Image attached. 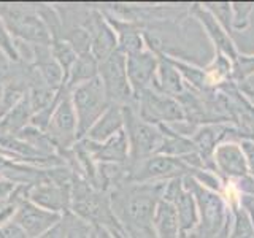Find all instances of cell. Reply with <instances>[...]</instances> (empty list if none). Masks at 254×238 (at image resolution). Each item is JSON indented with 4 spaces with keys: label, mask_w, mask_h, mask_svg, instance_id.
I'll return each mask as SVG.
<instances>
[{
    "label": "cell",
    "mask_w": 254,
    "mask_h": 238,
    "mask_svg": "<svg viewBox=\"0 0 254 238\" xmlns=\"http://www.w3.org/2000/svg\"><path fill=\"white\" fill-rule=\"evenodd\" d=\"M64 238H94V226L75 216L73 213H65L62 218Z\"/></svg>",
    "instance_id": "23"
},
{
    "label": "cell",
    "mask_w": 254,
    "mask_h": 238,
    "mask_svg": "<svg viewBox=\"0 0 254 238\" xmlns=\"http://www.w3.org/2000/svg\"><path fill=\"white\" fill-rule=\"evenodd\" d=\"M213 164L221 181H237L250 177L248 164L238 141H222L213 153Z\"/></svg>",
    "instance_id": "13"
},
{
    "label": "cell",
    "mask_w": 254,
    "mask_h": 238,
    "mask_svg": "<svg viewBox=\"0 0 254 238\" xmlns=\"http://www.w3.org/2000/svg\"><path fill=\"white\" fill-rule=\"evenodd\" d=\"M153 224L157 238H183L178 213L175 210V206L164 198H161L156 208Z\"/></svg>",
    "instance_id": "22"
},
{
    "label": "cell",
    "mask_w": 254,
    "mask_h": 238,
    "mask_svg": "<svg viewBox=\"0 0 254 238\" xmlns=\"http://www.w3.org/2000/svg\"><path fill=\"white\" fill-rule=\"evenodd\" d=\"M64 214L40 208V206L29 202L27 198H24V200L19 202L11 221L29 238H42L51 229L58 226Z\"/></svg>",
    "instance_id": "10"
},
{
    "label": "cell",
    "mask_w": 254,
    "mask_h": 238,
    "mask_svg": "<svg viewBox=\"0 0 254 238\" xmlns=\"http://www.w3.org/2000/svg\"><path fill=\"white\" fill-rule=\"evenodd\" d=\"M86 29L91 34V54L97 62L107 59L118 50V40L115 30L108 24L105 14L92 8L86 21Z\"/></svg>",
    "instance_id": "14"
},
{
    "label": "cell",
    "mask_w": 254,
    "mask_h": 238,
    "mask_svg": "<svg viewBox=\"0 0 254 238\" xmlns=\"http://www.w3.org/2000/svg\"><path fill=\"white\" fill-rule=\"evenodd\" d=\"M167 181L127 182L110 192L111 210L126 238H157L154 214Z\"/></svg>",
    "instance_id": "1"
},
{
    "label": "cell",
    "mask_w": 254,
    "mask_h": 238,
    "mask_svg": "<svg viewBox=\"0 0 254 238\" xmlns=\"http://www.w3.org/2000/svg\"><path fill=\"white\" fill-rule=\"evenodd\" d=\"M203 6L230 34V30H232V10H230V3H203Z\"/></svg>",
    "instance_id": "28"
},
{
    "label": "cell",
    "mask_w": 254,
    "mask_h": 238,
    "mask_svg": "<svg viewBox=\"0 0 254 238\" xmlns=\"http://www.w3.org/2000/svg\"><path fill=\"white\" fill-rule=\"evenodd\" d=\"M50 50H51V53L54 56V59L58 60L61 68L64 70V75H65V78H67L70 67L73 65V62L78 58L76 51L64 38H53L51 45H50Z\"/></svg>",
    "instance_id": "24"
},
{
    "label": "cell",
    "mask_w": 254,
    "mask_h": 238,
    "mask_svg": "<svg viewBox=\"0 0 254 238\" xmlns=\"http://www.w3.org/2000/svg\"><path fill=\"white\" fill-rule=\"evenodd\" d=\"M238 143H240V148H242L243 156L246 159V164H248L250 177L254 178V138H242Z\"/></svg>",
    "instance_id": "29"
},
{
    "label": "cell",
    "mask_w": 254,
    "mask_h": 238,
    "mask_svg": "<svg viewBox=\"0 0 254 238\" xmlns=\"http://www.w3.org/2000/svg\"><path fill=\"white\" fill-rule=\"evenodd\" d=\"M254 75V54H238L232 62V81L237 86H243Z\"/></svg>",
    "instance_id": "25"
},
{
    "label": "cell",
    "mask_w": 254,
    "mask_h": 238,
    "mask_svg": "<svg viewBox=\"0 0 254 238\" xmlns=\"http://www.w3.org/2000/svg\"><path fill=\"white\" fill-rule=\"evenodd\" d=\"M183 182L194 195L198 210L197 227L183 238H216L226 229L232 227V211L221 192L202 186L192 177H185Z\"/></svg>",
    "instance_id": "2"
},
{
    "label": "cell",
    "mask_w": 254,
    "mask_h": 238,
    "mask_svg": "<svg viewBox=\"0 0 254 238\" xmlns=\"http://www.w3.org/2000/svg\"><path fill=\"white\" fill-rule=\"evenodd\" d=\"M32 51H34L32 68L40 75L48 87L58 92L65 83V75L58 60L54 59L50 46H32Z\"/></svg>",
    "instance_id": "18"
},
{
    "label": "cell",
    "mask_w": 254,
    "mask_h": 238,
    "mask_svg": "<svg viewBox=\"0 0 254 238\" xmlns=\"http://www.w3.org/2000/svg\"><path fill=\"white\" fill-rule=\"evenodd\" d=\"M162 198L170 202L178 213L181 235H189L198 224V210L194 195L186 189L183 178H175L167 181Z\"/></svg>",
    "instance_id": "11"
},
{
    "label": "cell",
    "mask_w": 254,
    "mask_h": 238,
    "mask_svg": "<svg viewBox=\"0 0 254 238\" xmlns=\"http://www.w3.org/2000/svg\"><path fill=\"white\" fill-rule=\"evenodd\" d=\"M124 132L129 141V162H138L157 153L164 133L157 125L143 121L137 111V103L123 107Z\"/></svg>",
    "instance_id": "5"
},
{
    "label": "cell",
    "mask_w": 254,
    "mask_h": 238,
    "mask_svg": "<svg viewBox=\"0 0 254 238\" xmlns=\"http://www.w3.org/2000/svg\"><path fill=\"white\" fill-rule=\"evenodd\" d=\"M0 19L10 34L30 46H50L51 35L38 10L32 5H0Z\"/></svg>",
    "instance_id": "3"
},
{
    "label": "cell",
    "mask_w": 254,
    "mask_h": 238,
    "mask_svg": "<svg viewBox=\"0 0 254 238\" xmlns=\"http://www.w3.org/2000/svg\"><path fill=\"white\" fill-rule=\"evenodd\" d=\"M87 151L91 153L92 159L97 164H127L129 162V141H127L126 132L121 130L113 135L111 138L102 143H92L87 140H81Z\"/></svg>",
    "instance_id": "17"
},
{
    "label": "cell",
    "mask_w": 254,
    "mask_h": 238,
    "mask_svg": "<svg viewBox=\"0 0 254 238\" xmlns=\"http://www.w3.org/2000/svg\"><path fill=\"white\" fill-rule=\"evenodd\" d=\"M126 67L133 99H137L141 92L153 87L157 75L159 58L151 50L145 48L141 51L127 54Z\"/></svg>",
    "instance_id": "12"
},
{
    "label": "cell",
    "mask_w": 254,
    "mask_h": 238,
    "mask_svg": "<svg viewBox=\"0 0 254 238\" xmlns=\"http://www.w3.org/2000/svg\"><path fill=\"white\" fill-rule=\"evenodd\" d=\"M102 13L105 14V18L108 21V24L111 26V29L115 30L116 34V40H118V50L127 54L137 53L145 50V38H143V29L140 24L119 18L115 13H108L105 10H102Z\"/></svg>",
    "instance_id": "16"
},
{
    "label": "cell",
    "mask_w": 254,
    "mask_h": 238,
    "mask_svg": "<svg viewBox=\"0 0 254 238\" xmlns=\"http://www.w3.org/2000/svg\"><path fill=\"white\" fill-rule=\"evenodd\" d=\"M0 238H29V237L13 221H10L0 227Z\"/></svg>",
    "instance_id": "30"
},
{
    "label": "cell",
    "mask_w": 254,
    "mask_h": 238,
    "mask_svg": "<svg viewBox=\"0 0 254 238\" xmlns=\"http://www.w3.org/2000/svg\"><path fill=\"white\" fill-rule=\"evenodd\" d=\"M124 130V113L123 107L119 105H110L107 111L100 116V119L95 122L89 132L86 133L83 140L92 141V143H102L111 138L113 135Z\"/></svg>",
    "instance_id": "19"
},
{
    "label": "cell",
    "mask_w": 254,
    "mask_h": 238,
    "mask_svg": "<svg viewBox=\"0 0 254 238\" xmlns=\"http://www.w3.org/2000/svg\"><path fill=\"white\" fill-rule=\"evenodd\" d=\"M0 51H2L6 59L13 63H21V54L18 46H16L14 37L10 34V30L6 29L5 22L0 19Z\"/></svg>",
    "instance_id": "26"
},
{
    "label": "cell",
    "mask_w": 254,
    "mask_h": 238,
    "mask_svg": "<svg viewBox=\"0 0 254 238\" xmlns=\"http://www.w3.org/2000/svg\"><path fill=\"white\" fill-rule=\"evenodd\" d=\"M45 133L51 140L59 156L73 148V145L78 141V122L75 108L70 99V92L64 86L56 95V107Z\"/></svg>",
    "instance_id": "7"
},
{
    "label": "cell",
    "mask_w": 254,
    "mask_h": 238,
    "mask_svg": "<svg viewBox=\"0 0 254 238\" xmlns=\"http://www.w3.org/2000/svg\"><path fill=\"white\" fill-rule=\"evenodd\" d=\"M232 10V30H246L251 26L254 3H230Z\"/></svg>",
    "instance_id": "27"
},
{
    "label": "cell",
    "mask_w": 254,
    "mask_h": 238,
    "mask_svg": "<svg viewBox=\"0 0 254 238\" xmlns=\"http://www.w3.org/2000/svg\"><path fill=\"white\" fill-rule=\"evenodd\" d=\"M205 170H195L180 157L153 154L138 162H127V182H159L175 178H197Z\"/></svg>",
    "instance_id": "4"
},
{
    "label": "cell",
    "mask_w": 254,
    "mask_h": 238,
    "mask_svg": "<svg viewBox=\"0 0 254 238\" xmlns=\"http://www.w3.org/2000/svg\"><path fill=\"white\" fill-rule=\"evenodd\" d=\"M137 111L143 121L154 125H170L175 122L186 121L185 111L177 99L165 95L156 89H146L137 99Z\"/></svg>",
    "instance_id": "9"
},
{
    "label": "cell",
    "mask_w": 254,
    "mask_h": 238,
    "mask_svg": "<svg viewBox=\"0 0 254 238\" xmlns=\"http://www.w3.org/2000/svg\"><path fill=\"white\" fill-rule=\"evenodd\" d=\"M189 14L194 16V18L202 24V27L205 29L206 35L210 37L214 48H216V53L226 56L230 62H234L237 59V56L240 53L237 51V46L234 43L232 37H230L229 32L221 26L219 21L200 3L190 5L189 6Z\"/></svg>",
    "instance_id": "15"
},
{
    "label": "cell",
    "mask_w": 254,
    "mask_h": 238,
    "mask_svg": "<svg viewBox=\"0 0 254 238\" xmlns=\"http://www.w3.org/2000/svg\"><path fill=\"white\" fill-rule=\"evenodd\" d=\"M99 76V62L97 59L94 58L91 53H84V54H79L76 60L73 62V65L70 67L67 78H65V83H64V87L71 92L75 87L81 86L91 79L97 78Z\"/></svg>",
    "instance_id": "21"
},
{
    "label": "cell",
    "mask_w": 254,
    "mask_h": 238,
    "mask_svg": "<svg viewBox=\"0 0 254 238\" xmlns=\"http://www.w3.org/2000/svg\"><path fill=\"white\" fill-rule=\"evenodd\" d=\"M108 232H110V230H108ZM110 234L113 235L115 238H126V237H124V234H123V230H111Z\"/></svg>",
    "instance_id": "31"
},
{
    "label": "cell",
    "mask_w": 254,
    "mask_h": 238,
    "mask_svg": "<svg viewBox=\"0 0 254 238\" xmlns=\"http://www.w3.org/2000/svg\"><path fill=\"white\" fill-rule=\"evenodd\" d=\"M70 99L73 103L76 122H78V141L86 137L91 127L99 121L100 116L110 107L105 89L102 81L97 78L91 79L81 86L75 87L70 92Z\"/></svg>",
    "instance_id": "6"
},
{
    "label": "cell",
    "mask_w": 254,
    "mask_h": 238,
    "mask_svg": "<svg viewBox=\"0 0 254 238\" xmlns=\"http://www.w3.org/2000/svg\"><path fill=\"white\" fill-rule=\"evenodd\" d=\"M99 79L103 84L110 105L127 107L135 103L127 78L126 54L116 50L107 59L99 62Z\"/></svg>",
    "instance_id": "8"
},
{
    "label": "cell",
    "mask_w": 254,
    "mask_h": 238,
    "mask_svg": "<svg viewBox=\"0 0 254 238\" xmlns=\"http://www.w3.org/2000/svg\"><path fill=\"white\" fill-rule=\"evenodd\" d=\"M156 56L159 58V67H157V75L153 84V89L165 95H170L173 99H178L188 87L185 79L180 75V71L167 60L164 54H156Z\"/></svg>",
    "instance_id": "20"
}]
</instances>
